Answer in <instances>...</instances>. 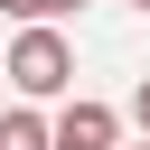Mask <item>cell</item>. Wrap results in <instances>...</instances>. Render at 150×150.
I'll use <instances>...</instances> for the list:
<instances>
[{
  "mask_svg": "<svg viewBox=\"0 0 150 150\" xmlns=\"http://www.w3.org/2000/svg\"><path fill=\"white\" fill-rule=\"evenodd\" d=\"M0 75L19 84V103H56V94L75 84V47H66V28H19L9 56H0Z\"/></svg>",
  "mask_w": 150,
  "mask_h": 150,
  "instance_id": "6da1fadb",
  "label": "cell"
},
{
  "mask_svg": "<svg viewBox=\"0 0 150 150\" xmlns=\"http://www.w3.org/2000/svg\"><path fill=\"white\" fill-rule=\"evenodd\" d=\"M112 141H122V112L94 103V94H75V103L47 122V150H112Z\"/></svg>",
  "mask_w": 150,
  "mask_h": 150,
  "instance_id": "7a4b0ae2",
  "label": "cell"
},
{
  "mask_svg": "<svg viewBox=\"0 0 150 150\" xmlns=\"http://www.w3.org/2000/svg\"><path fill=\"white\" fill-rule=\"evenodd\" d=\"M0 150H47V122H38V103L0 112Z\"/></svg>",
  "mask_w": 150,
  "mask_h": 150,
  "instance_id": "3957f363",
  "label": "cell"
},
{
  "mask_svg": "<svg viewBox=\"0 0 150 150\" xmlns=\"http://www.w3.org/2000/svg\"><path fill=\"white\" fill-rule=\"evenodd\" d=\"M0 9H9L19 28H56V19H66V9H84V0H0Z\"/></svg>",
  "mask_w": 150,
  "mask_h": 150,
  "instance_id": "277c9868",
  "label": "cell"
},
{
  "mask_svg": "<svg viewBox=\"0 0 150 150\" xmlns=\"http://www.w3.org/2000/svg\"><path fill=\"white\" fill-rule=\"evenodd\" d=\"M131 122H141V141H150V75L131 84Z\"/></svg>",
  "mask_w": 150,
  "mask_h": 150,
  "instance_id": "5b68a950",
  "label": "cell"
},
{
  "mask_svg": "<svg viewBox=\"0 0 150 150\" xmlns=\"http://www.w3.org/2000/svg\"><path fill=\"white\" fill-rule=\"evenodd\" d=\"M131 9H150V0H131Z\"/></svg>",
  "mask_w": 150,
  "mask_h": 150,
  "instance_id": "8992f818",
  "label": "cell"
},
{
  "mask_svg": "<svg viewBox=\"0 0 150 150\" xmlns=\"http://www.w3.org/2000/svg\"><path fill=\"white\" fill-rule=\"evenodd\" d=\"M141 150H150V141H141Z\"/></svg>",
  "mask_w": 150,
  "mask_h": 150,
  "instance_id": "52a82bcc",
  "label": "cell"
}]
</instances>
